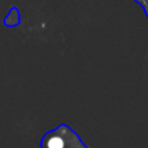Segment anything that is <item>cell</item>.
<instances>
[{
    "instance_id": "2",
    "label": "cell",
    "mask_w": 148,
    "mask_h": 148,
    "mask_svg": "<svg viewBox=\"0 0 148 148\" xmlns=\"http://www.w3.org/2000/svg\"><path fill=\"white\" fill-rule=\"evenodd\" d=\"M136 3H139L140 5H143L144 10H146V14L148 16V0H136Z\"/></svg>"
},
{
    "instance_id": "1",
    "label": "cell",
    "mask_w": 148,
    "mask_h": 148,
    "mask_svg": "<svg viewBox=\"0 0 148 148\" xmlns=\"http://www.w3.org/2000/svg\"><path fill=\"white\" fill-rule=\"evenodd\" d=\"M42 148H88L68 125H60L43 136Z\"/></svg>"
}]
</instances>
